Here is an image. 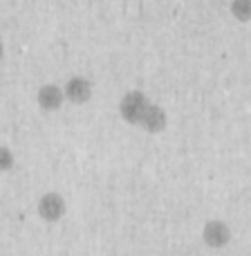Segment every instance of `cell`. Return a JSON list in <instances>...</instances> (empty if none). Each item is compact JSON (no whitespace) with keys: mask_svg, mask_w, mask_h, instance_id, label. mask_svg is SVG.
I'll use <instances>...</instances> for the list:
<instances>
[{"mask_svg":"<svg viewBox=\"0 0 251 256\" xmlns=\"http://www.w3.org/2000/svg\"><path fill=\"white\" fill-rule=\"evenodd\" d=\"M65 212H67L65 198H63L58 191H45V194L38 198V202H36V214H38V218L43 222L63 220Z\"/></svg>","mask_w":251,"mask_h":256,"instance_id":"cell-2","label":"cell"},{"mask_svg":"<svg viewBox=\"0 0 251 256\" xmlns=\"http://www.w3.org/2000/svg\"><path fill=\"white\" fill-rule=\"evenodd\" d=\"M166 126H168L166 110H164L159 104H150V106L146 108L144 117H141V122L137 128H141L144 132H150V135H157V132L166 130Z\"/></svg>","mask_w":251,"mask_h":256,"instance_id":"cell-6","label":"cell"},{"mask_svg":"<svg viewBox=\"0 0 251 256\" xmlns=\"http://www.w3.org/2000/svg\"><path fill=\"white\" fill-rule=\"evenodd\" d=\"M36 104L40 110L45 112H56L65 104V94H63V86L56 84H43L36 92Z\"/></svg>","mask_w":251,"mask_h":256,"instance_id":"cell-5","label":"cell"},{"mask_svg":"<svg viewBox=\"0 0 251 256\" xmlns=\"http://www.w3.org/2000/svg\"><path fill=\"white\" fill-rule=\"evenodd\" d=\"M13 164H16V155H13V150L9 148V146H0V173L11 171Z\"/></svg>","mask_w":251,"mask_h":256,"instance_id":"cell-8","label":"cell"},{"mask_svg":"<svg viewBox=\"0 0 251 256\" xmlns=\"http://www.w3.org/2000/svg\"><path fill=\"white\" fill-rule=\"evenodd\" d=\"M229 12L238 22H251V0H231Z\"/></svg>","mask_w":251,"mask_h":256,"instance_id":"cell-7","label":"cell"},{"mask_svg":"<svg viewBox=\"0 0 251 256\" xmlns=\"http://www.w3.org/2000/svg\"><path fill=\"white\" fill-rule=\"evenodd\" d=\"M234 238V232H231L229 222L220 220V218H211V220L204 222L202 227V243L211 250H222L231 243Z\"/></svg>","mask_w":251,"mask_h":256,"instance_id":"cell-3","label":"cell"},{"mask_svg":"<svg viewBox=\"0 0 251 256\" xmlns=\"http://www.w3.org/2000/svg\"><path fill=\"white\" fill-rule=\"evenodd\" d=\"M150 99L146 97V92L141 90H128L124 97L119 99V117L130 126H139L141 117H144L146 108L150 106Z\"/></svg>","mask_w":251,"mask_h":256,"instance_id":"cell-1","label":"cell"},{"mask_svg":"<svg viewBox=\"0 0 251 256\" xmlns=\"http://www.w3.org/2000/svg\"><path fill=\"white\" fill-rule=\"evenodd\" d=\"M63 94H65V102L74 104V106H83L92 99L94 94V86L88 76L83 74H72L70 79L63 86Z\"/></svg>","mask_w":251,"mask_h":256,"instance_id":"cell-4","label":"cell"},{"mask_svg":"<svg viewBox=\"0 0 251 256\" xmlns=\"http://www.w3.org/2000/svg\"><path fill=\"white\" fill-rule=\"evenodd\" d=\"M2 56H4V45H2V40H0V61H2Z\"/></svg>","mask_w":251,"mask_h":256,"instance_id":"cell-9","label":"cell"}]
</instances>
